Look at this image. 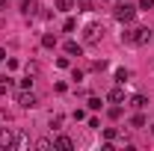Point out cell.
<instances>
[{"label": "cell", "instance_id": "obj_14", "mask_svg": "<svg viewBox=\"0 0 154 151\" xmlns=\"http://www.w3.org/2000/svg\"><path fill=\"white\" fill-rule=\"evenodd\" d=\"M42 45H45V48H54V45H57V36H51V33L42 36Z\"/></svg>", "mask_w": 154, "mask_h": 151}, {"label": "cell", "instance_id": "obj_16", "mask_svg": "<svg viewBox=\"0 0 154 151\" xmlns=\"http://www.w3.org/2000/svg\"><path fill=\"white\" fill-rule=\"evenodd\" d=\"M27 74H30V77L38 74V65H36V62H27Z\"/></svg>", "mask_w": 154, "mask_h": 151}, {"label": "cell", "instance_id": "obj_1", "mask_svg": "<svg viewBox=\"0 0 154 151\" xmlns=\"http://www.w3.org/2000/svg\"><path fill=\"white\" fill-rule=\"evenodd\" d=\"M122 42H125V45H136V48H139V45H148V42H151V30H148V27L125 30V33H122Z\"/></svg>", "mask_w": 154, "mask_h": 151}, {"label": "cell", "instance_id": "obj_11", "mask_svg": "<svg viewBox=\"0 0 154 151\" xmlns=\"http://www.w3.org/2000/svg\"><path fill=\"white\" fill-rule=\"evenodd\" d=\"M57 9L59 12H71L74 9V0H57Z\"/></svg>", "mask_w": 154, "mask_h": 151}, {"label": "cell", "instance_id": "obj_2", "mask_svg": "<svg viewBox=\"0 0 154 151\" xmlns=\"http://www.w3.org/2000/svg\"><path fill=\"white\" fill-rule=\"evenodd\" d=\"M104 39V27L101 24H86L83 27V45H98Z\"/></svg>", "mask_w": 154, "mask_h": 151}, {"label": "cell", "instance_id": "obj_8", "mask_svg": "<svg viewBox=\"0 0 154 151\" xmlns=\"http://www.w3.org/2000/svg\"><path fill=\"white\" fill-rule=\"evenodd\" d=\"M131 107H134V110H142V107H148V98H145V95H134V98H131Z\"/></svg>", "mask_w": 154, "mask_h": 151}, {"label": "cell", "instance_id": "obj_5", "mask_svg": "<svg viewBox=\"0 0 154 151\" xmlns=\"http://www.w3.org/2000/svg\"><path fill=\"white\" fill-rule=\"evenodd\" d=\"M0 148H15V133L9 131V128L0 131Z\"/></svg>", "mask_w": 154, "mask_h": 151}, {"label": "cell", "instance_id": "obj_12", "mask_svg": "<svg viewBox=\"0 0 154 151\" xmlns=\"http://www.w3.org/2000/svg\"><path fill=\"white\" fill-rule=\"evenodd\" d=\"M128 77H131V71L119 68V71H116V83H119V86H125V83H128Z\"/></svg>", "mask_w": 154, "mask_h": 151}, {"label": "cell", "instance_id": "obj_18", "mask_svg": "<svg viewBox=\"0 0 154 151\" xmlns=\"http://www.w3.org/2000/svg\"><path fill=\"white\" fill-rule=\"evenodd\" d=\"M89 110H101V98H89Z\"/></svg>", "mask_w": 154, "mask_h": 151}, {"label": "cell", "instance_id": "obj_15", "mask_svg": "<svg viewBox=\"0 0 154 151\" xmlns=\"http://www.w3.org/2000/svg\"><path fill=\"white\" fill-rule=\"evenodd\" d=\"M131 125H134V128H145V116H134Z\"/></svg>", "mask_w": 154, "mask_h": 151}, {"label": "cell", "instance_id": "obj_19", "mask_svg": "<svg viewBox=\"0 0 154 151\" xmlns=\"http://www.w3.org/2000/svg\"><path fill=\"white\" fill-rule=\"evenodd\" d=\"M80 12H92V0H83L80 3Z\"/></svg>", "mask_w": 154, "mask_h": 151}, {"label": "cell", "instance_id": "obj_13", "mask_svg": "<svg viewBox=\"0 0 154 151\" xmlns=\"http://www.w3.org/2000/svg\"><path fill=\"white\" fill-rule=\"evenodd\" d=\"M12 89V77H0V95H6Z\"/></svg>", "mask_w": 154, "mask_h": 151}, {"label": "cell", "instance_id": "obj_20", "mask_svg": "<svg viewBox=\"0 0 154 151\" xmlns=\"http://www.w3.org/2000/svg\"><path fill=\"white\" fill-rule=\"evenodd\" d=\"M30 86H33V77L27 74V77H24V80H21V89H30Z\"/></svg>", "mask_w": 154, "mask_h": 151}, {"label": "cell", "instance_id": "obj_9", "mask_svg": "<svg viewBox=\"0 0 154 151\" xmlns=\"http://www.w3.org/2000/svg\"><path fill=\"white\" fill-rule=\"evenodd\" d=\"M122 101H125V89H122V86H116L113 92H110V104H122Z\"/></svg>", "mask_w": 154, "mask_h": 151}, {"label": "cell", "instance_id": "obj_4", "mask_svg": "<svg viewBox=\"0 0 154 151\" xmlns=\"http://www.w3.org/2000/svg\"><path fill=\"white\" fill-rule=\"evenodd\" d=\"M15 98H18V104H21V107H36V104H38V98L30 92V89H21Z\"/></svg>", "mask_w": 154, "mask_h": 151}, {"label": "cell", "instance_id": "obj_22", "mask_svg": "<svg viewBox=\"0 0 154 151\" xmlns=\"http://www.w3.org/2000/svg\"><path fill=\"white\" fill-rule=\"evenodd\" d=\"M3 59H6V51H0V62H3Z\"/></svg>", "mask_w": 154, "mask_h": 151}, {"label": "cell", "instance_id": "obj_6", "mask_svg": "<svg viewBox=\"0 0 154 151\" xmlns=\"http://www.w3.org/2000/svg\"><path fill=\"white\" fill-rule=\"evenodd\" d=\"M36 9H38V3L36 0H21V12L30 18V15H36Z\"/></svg>", "mask_w": 154, "mask_h": 151}, {"label": "cell", "instance_id": "obj_21", "mask_svg": "<svg viewBox=\"0 0 154 151\" xmlns=\"http://www.w3.org/2000/svg\"><path fill=\"white\" fill-rule=\"evenodd\" d=\"M74 27H77V21H74V18H68V21H65V33H71Z\"/></svg>", "mask_w": 154, "mask_h": 151}, {"label": "cell", "instance_id": "obj_3", "mask_svg": "<svg viewBox=\"0 0 154 151\" xmlns=\"http://www.w3.org/2000/svg\"><path fill=\"white\" fill-rule=\"evenodd\" d=\"M136 15V6H128V3H122V6H116V21H122V24H128V21H134Z\"/></svg>", "mask_w": 154, "mask_h": 151}, {"label": "cell", "instance_id": "obj_7", "mask_svg": "<svg viewBox=\"0 0 154 151\" xmlns=\"http://www.w3.org/2000/svg\"><path fill=\"white\" fill-rule=\"evenodd\" d=\"M54 148H62V151H71V148H74V142H71L68 136H57V139H54Z\"/></svg>", "mask_w": 154, "mask_h": 151}, {"label": "cell", "instance_id": "obj_23", "mask_svg": "<svg viewBox=\"0 0 154 151\" xmlns=\"http://www.w3.org/2000/svg\"><path fill=\"white\" fill-rule=\"evenodd\" d=\"M151 131H154V125H151Z\"/></svg>", "mask_w": 154, "mask_h": 151}, {"label": "cell", "instance_id": "obj_17", "mask_svg": "<svg viewBox=\"0 0 154 151\" xmlns=\"http://www.w3.org/2000/svg\"><path fill=\"white\" fill-rule=\"evenodd\" d=\"M136 9H154V0H139V6Z\"/></svg>", "mask_w": 154, "mask_h": 151}, {"label": "cell", "instance_id": "obj_10", "mask_svg": "<svg viewBox=\"0 0 154 151\" xmlns=\"http://www.w3.org/2000/svg\"><path fill=\"white\" fill-rule=\"evenodd\" d=\"M65 54H71V57H80V54H83V45H77V42H65Z\"/></svg>", "mask_w": 154, "mask_h": 151}]
</instances>
